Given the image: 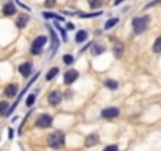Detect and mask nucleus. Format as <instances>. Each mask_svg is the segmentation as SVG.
Instances as JSON below:
<instances>
[{"mask_svg":"<svg viewBox=\"0 0 161 151\" xmlns=\"http://www.w3.org/2000/svg\"><path fill=\"white\" fill-rule=\"evenodd\" d=\"M47 145L51 148H55V149H60L65 146V134L62 131H55L52 132L49 137H47Z\"/></svg>","mask_w":161,"mask_h":151,"instance_id":"1","label":"nucleus"},{"mask_svg":"<svg viewBox=\"0 0 161 151\" xmlns=\"http://www.w3.org/2000/svg\"><path fill=\"white\" fill-rule=\"evenodd\" d=\"M148 21H150V18H148V16H136V18H133V21H131V25H133V30H134V33H136V35H139V33H144V32L147 30Z\"/></svg>","mask_w":161,"mask_h":151,"instance_id":"2","label":"nucleus"},{"mask_svg":"<svg viewBox=\"0 0 161 151\" xmlns=\"http://www.w3.org/2000/svg\"><path fill=\"white\" fill-rule=\"evenodd\" d=\"M46 41H47V38L46 36H38L33 43H32V54L33 55H40L41 54V49H43V46L46 44Z\"/></svg>","mask_w":161,"mask_h":151,"instance_id":"3","label":"nucleus"},{"mask_svg":"<svg viewBox=\"0 0 161 151\" xmlns=\"http://www.w3.org/2000/svg\"><path fill=\"white\" fill-rule=\"evenodd\" d=\"M35 124H36L38 128H41V129L51 128V126H52V117H51V115H47V113H43V115H40V117L36 118Z\"/></svg>","mask_w":161,"mask_h":151,"instance_id":"4","label":"nucleus"},{"mask_svg":"<svg viewBox=\"0 0 161 151\" xmlns=\"http://www.w3.org/2000/svg\"><path fill=\"white\" fill-rule=\"evenodd\" d=\"M62 101H63V95H62L58 90L51 91V93H49V96H47V102H49L51 106H58Z\"/></svg>","mask_w":161,"mask_h":151,"instance_id":"5","label":"nucleus"},{"mask_svg":"<svg viewBox=\"0 0 161 151\" xmlns=\"http://www.w3.org/2000/svg\"><path fill=\"white\" fill-rule=\"evenodd\" d=\"M77 77H79V72H77L76 69H69V71H66V72L63 74V82H65L66 85H71L73 82H76Z\"/></svg>","mask_w":161,"mask_h":151,"instance_id":"6","label":"nucleus"},{"mask_svg":"<svg viewBox=\"0 0 161 151\" xmlns=\"http://www.w3.org/2000/svg\"><path fill=\"white\" fill-rule=\"evenodd\" d=\"M119 113H120V110L117 107H109V109H103L101 110V117L106 118V120L115 118V117H119Z\"/></svg>","mask_w":161,"mask_h":151,"instance_id":"7","label":"nucleus"},{"mask_svg":"<svg viewBox=\"0 0 161 151\" xmlns=\"http://www.w3.org/2000/svg\"><path fill=\"white\" fill-rule=\"evenodd\" d=\"M32 71H33V65L30 61H25L19 66V72H21L22 77H29V76L32 74Z\"/></svg>","mask_w":161,"mask_h":151,"instance_id":"8","label":"nucleus"},{"mask_svg":"<svg viewBox=\"0 0 161 151\" xmlns=\"http://www.w3.org/2000/svg\"><path fill=\"white\" fill-rule=\"evenodd\" d=\"M2 13H3V16H13L16 13V5L13 2H7L2 8Z\"/></svg>","mask_w":161,"mask_h":151,"instance_id":"9","label":"nucleus"},{"mask_svg":"<svg viewBox=\"0 0 161 151\" xmlns=\"http://www.w3.org/2000/svg\"><path fill=\"white\" fill-rule=\"evenodd\" d=\"M47 30H49V35H51V39H52V52H51V57L55 55L57 49H58V39L55 38V32L51 29V25H47Z\"/></svg>","mask_w":161,"mask_h":151,"instance_id":"10","label":"nucleus"},{"mask_svg":"<svg viewBox=\"0 0 161 151\" xmlns=\"http://www.w3.org/2000/svg\"><path fill=\"white\" fill-rule=\"evenodd\" d=\"M5 96L7 98H13V96H16L18 95V85L16 84H10V85H7V88H5Z\"/></svg>","mask_w":161,"mask_h":151,"instance_id":"11","label":"nucleus"},{"mask_svg":"<svg viewBox=\"0 0 161 151\" xmlns=\"http://www.w3.org/2000/svg\"><path fill=\"white\" fill-rule=\"evenodd\" d=\"M84 143H86V146H93V145H97V143H98V135H97V134H90V135H87Z\"/></svg>","mask_w":161,"mask_h":151,"instance_id":"12","label":"nucleus"},{"mask_svg":"<svg viewBox=\"0 0 161 151\" xmlns=\"http://www.w3.org/2000/svg\"><path fill=\"white\" fill-rule=\"evenodd\" d=\"M27 22H29V14H21L16 21V25H18V29H24Z\"/></svg>","mask_w":161,"mask_h":151,"instance_id":"13","label":"nucleus"},{"mask_svg":"<svg viewBox=\"0 0 161 151\" xmlns=\"http://www.w3.org/2000/svg\"><path fill=\"white\" fill-rule=\"evenodd\" d=\"M76 43H84L86 39H87V32L86 30H79L77 33H76Z\"/></svg>","mask_w":161,"mask_h":151,"instance_id":"14","label":"nucleus"},{"mask_svg":"<svg viewBox=\"0 0 161 151\" xmlns=\"http://www.w3.org/2000/svg\"><path fill=\"white\" fill-rule=\"evenodd\" d=\"M106 50V47L103 46V44H95L93 47H92V54L93 55H100V54H103Z\"/></svg>","mask_w":161,"mask_h":151,"instance_id":"15","label":"nucleus"},{"mask_svg":"<svg viewBox=\"0 0 161 151\" xmlns=\"http://www.w3.org/2000/svg\"><path fill=\"white\" fill-rule=\"evenodd\" d=\"M57 74H58V68H52V69H49L47 74H46V81H52Z\"/></svg>","mask_w":161,"mask_h":151,"instance_id":"16","label":"nucleus"},{"mask_svg":"<svg viewBox=\"0 0 161 151\" xmlns=\"http://www.w3.org/2000/svg\"><path fill=\"white\" fill-rule=\"evenodd\" d=\"M43 16H44V18H47V19H55L57 22L65 21V18H63V16H57V14H52V13H43Z\"/></svg>","mask_w":161,"mask_h":151,"instance_id":"17","label":"nucleus"},{"mask_svg":"<svg viewBox=\"0 0 161 151\" xmlns=\"http://www.w3.org/2000/svg\"><path fill=\"white\" fill-rule=\"evenodd\" d=\"M55 29H57V30L60 32V35H62V39H63V43H66V41H68V36H66V32L63 30V27H62V25H60L58 22H55Z\"/></svg>","mask_w":161,"mask_h":151,"instance_id":"18","label":"nucleus"},{"mask_svg":"<svg viewBox=\"0 0 161 151\" xmlns=\"http://www.w3.org/2000/svg\"><path fill=\"white\" fill-rule=\"evenodd\" d=\"M104 85H106L109 90H117V87H119V84H117L115 81H112V79H108V81L104 82Z\"/></svg>","mask_w":161,"mask_h":151,"instance_id":"19","label":"nucleus"},{"mask_svg":"<svg viewBox=\"0 0 161 151\" xmlns=\"http://www.w3.org/2000/svg\"><path fill=\"white\" fill-rule=\"evenodd\" d=\"M153 52L161 54V36L156 38V41H155V44H153Z\"/></svg>","mask_w":161,"mask_h":151,"instance_id":"20","label":"nucleus"},{"mask_svg":"<svg viewBox=\"0 0 161 151\" xmlns=\"http://www.w3.org/2000/svg\"><path fill=\"white\" fill-rule=\"evenodd\" d=\"M117 22H119V19H117V18H112V19H109V21L104 24V29H106V30H109V29H112Z\"/></svg>","mask_w":161,"mask_h":151,"instance_id":"21","label":"nucleus"},{"mask_svg":"<svg viewBox=\"0 0 161 151\" xmlns=\"http://www.w3.org/2000/svg\"><path fill=\"white\" fill-rule=\"evenodd\" d=\"M101 14H103L101 11H97V13H89V14H86V13H79V16H80V18H84V19H86V18H97V16H101Z\"/></svg>","mask_w":161,"mask_h":151,"instance_id":"22","label":"nucleus"},{"mask_svg":"<svg viewBox=\"0 0 161 151\" xmlns=\"http://www.w3.org/2000/svg\"><path fill=\"white\" fill-rule=\"evenodd\" d=\"M73 61H74L73 55H69V54L63 55V63H65V65H73Z\"/></svg>","mask_w":161,"mask_h":151,"instance_id":"23","label":"nucleus"},{"mask_svg":"<svg viewBox=\"0 0 161 151\" xmlns=\"http://www.w3.org/2000/svg\"><path fill=\"white\" fill-rule=\"evenodd\" d=\"M35 98H36L35 95H29V96H27V101H25V104H27L29 107H30V106H33V102H35Z\"/></svg>","mask_w":161,"mask_h":151,"instance_id":"24","label":"nucleus"},{"mask_svg":"<svg viewBox=\"0 0 161 151\" xmlns=\"http://www.w3.org/2000/svg\"><path fill=\"white\" fill-rule=\"evenodd\" d=\"M122 54H123V47H122V46H117V47H115V57L120 58Z\"/></svg>","mask_w":161,"mask_h":151,"instance_id":"25","label":"nucleus"},{"mask_svg":"<svg viewBox=\"0 0 161 151\" xmlns=\"http://www.w3.org/2000/svg\"><path fill=\"white\" fill-rule=\"evenodd\" d=\"M104 151H119V146L117 145H109L104 148Z\"/></svg>","mask_w":161,"mask_h":151,"instance_id":"26","label":"nucleus"},{"mask_svg":"<svg viewBox=\"0 0 161 151\" xmlns=\"http://www.w3.org/2000/svg\"><path fill=\"white\" fill-rule=\"evenodd\" d=\"M100 5H101V2H92V3H90L92 8H97V7H100Z\"/></svg>","mask_w":161,"mask_h":151,"instance_id":"27","label":"nucleus"},{"mask_svg":"<svg viewBox=\"0 0 161 151\" xmlns=\"http://www.w3.org/2000/svg\"><path fill=\"white\" fill-rule=\"evenodd\" d=\"M55 5V2H52V0H49V2H46V7L47 8H51V7H54Z\"/></svg>","mask_w":161,"mask_h":151,"instance_id":"28","label":"nucleus"},{"mask_svg":"<svg viewBox=\"0 0 161 151\" xmlns=\"http://www.w3.org/2000/svg\"><path fill=\"white\" fill-rule=\"evenodd\" d=\"M18 5H19V7H21V8H24V10H27V11H29V10H30V8H29V7H27V5H24V3H21V2H19V3H18Z\"/></svg>","mask_w":161,"mask_h":151,"instance_id":"29","label":"nucleus"},{"mask_svg":"<svg viewBox=\"0 0 161 151\" xmlns=\"http://www.w3.org/2000/svg\"><path fill=\"white\" fill-rule=\"evenodd\" d=\"M8 134H10V138H13V137H14V131H13V129H10V131H8Z\"/></svg>","mask_w":161,"mask_h":151,"instance_id":"30","label":"nucleus"},{"mask_svg":"<svg viewBox=\"0 0 161 151\" xmlns=\"http://www.w3.org/2000/svg\"><path fill=\"white\" fill-rule=\"evenodd\" d=\"M66 27H68L69 30H73V29H74V25H73V24H66Z\"/></svg>","mask_w":161,"mask_h":151,"instance_id":"31","label":"nucleus"}]
</instances>
